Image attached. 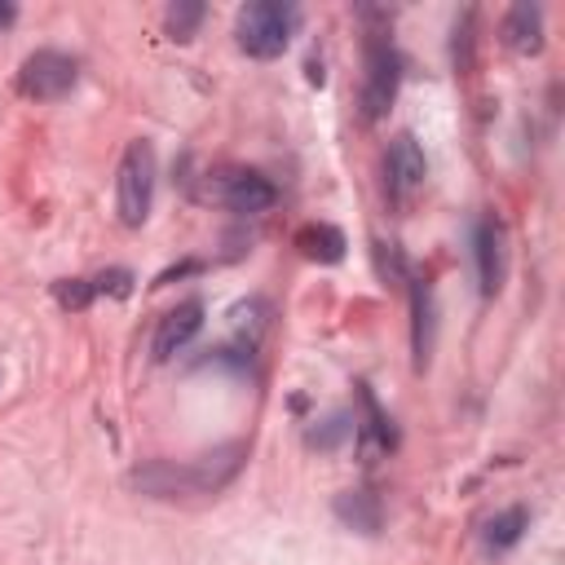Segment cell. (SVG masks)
Instances as JSON below:
<instances>
[{"mask_svg": "<svg viewBox=\"0 0 565 565\" xmlns=\"http://www.w3.org/2000/svg\"><path fill=\"white\" fill-rule=\"evenodd\" d=\"M243 455L247 446L243 441H230V446H216L190 463H172V459H154V463H141L128 472V486L150 494V499H177V494H216L238 468H243Z\"/></svg>", "mask_w": 565, "mask_h": 565, "instance_id": "cell-1", "label": "cell"}, {"mask_svg": "<svg viewBox=\"0 0 565 565\" xmlns=\"http://www.w3.org/2000/svg\"><path fill=\"white\" fill-rule=\"evenodd\" d=\"M300 26V9L287 4V0H256V4H243L238 18H234V40L247 57L256 62H269L278 53H287L291 35Z\"/></svg>", "mask_w": 565, "mask_h": 565, "instance_id": "cell-2", "label": "cell"}, {"mask_svg": "<svg viewBox=\"0 0 565 565\" xmlns=\"http://www.w3.org/2000/svg\"><path fill=\"white\" fill-rule=\"evenodd\" d=\"M150 203H154V146L128 141L115 177V212L128 230H137L150 216Z\"/></svg>", "mask_w": 565, "mask_h": 565, "instance_id": "cell-3", "label": "cell"}, {"mask_svg": "<svg viewBox=\"0 0 565 565\" xmlns=\"http://www.w3.org/2000/svg\"><path fill=\"white\" fill-rule=\"evenodd\" d=\"M75 79H79V62L71 53L35 49L18 71V93L31 102H57L75 88Z\"/></svg>", "mask_w": 565, "mask_h": 565, "instance_id": "cell-4", "label": "cell"}, {"mask_svg": "<svg viewBox=\"0 0 565 565\" xmlns=\"http://www.w3.org/2000/svg\"><path fill=\"white\" fill-rule=\"evenodd\" d=\"M402 84V57L384 35L366 40V75H362V115L366 119H384L393 97Z\"/></svg>", "mask_w": 565, "mask_h": 565, "instance_id": "cell-5", "label": "cell"}, {"mask_svg": "<svg viewBox=\"0 0 565 565\" xmlns=\"http://www.w3.org/2000/svg\"><path fill=\"white\" fill-rule=\"evenodd\" d=\"M207 185H212V199H221L230 212H243V216L265 212L278 199L274 181L265 172H256V168H216Z\"/></svg>", "mask_w": 565, "mask_h": 565, "instance_id": "cell-6", "label": "cell"}, {"mask_svg": "<svg viewBox=\"0 0 565 565\" xmlns=\"http://www.w3.org/2000/svg\"><path fill=\"white\" fill-rule=\"evenodd\" d=\"M508 234L503 221L494 212L477 216L472 225V256H477V278H481V296H494L503 287V269H508Z\"/></svg>", "mask_w": 565, "mask_h": 565, "instance_id": "cell-7", "label": "cell"}, {"mask_svg": "<svg viewBox=\"0 0 565 565\" xmlns=\"http://www.w3.org/2000/svg\"><path fill=\"white\" fill-rule=\"evenodd\" d=\"M384 177H388V194H393L397 203H406V199L424 185V177H428V159H424V150H419V141H415L411 132H397V137L388 141Z\"/></svg>", "mask_w": 565, "mask_h": 565, "instance_id": "cell-8", "label": "cell"}, {"mask_svg": "<svg viewBox=\"0 0 565 565\" xmlns=\"http://www.w3.org/2000/svg\"><path fill=\"white\" fill-rule=\"evenodd\" d=\"M203 300L199 296H190V300H181L177 309H168L163 318H159V327H154V340H150V353H154V362H168V358H177L199 331H203Z\"/></svg>", "mask_w": 565, "mask_h": 565, "instance_id": "cell-9", "label": "cell"}, {"mask_svg": "<svg viewBox=\"0 0 565 565\" xmlns=\"http://www.w3.org/2000/svg\"><path fill=\"white\" fill-rule=\"evenodd\" d=\"M358 411H362V419L353 415V437L362 441V450H366V455H371V450H393L397 433H393L388 415L380 411V402L371 397V388H366V384H358Z\"/></svg>", "mask_w": 565, "mask_h": 565, "instance_id": "cell-10", "label": "cell"}, {"mask_svg": "<svg viewBox=\"0 0 565 565\" xmlns=\"http://www.w3.org/2000/svg\"><path fill=\"white\" fill-rule=\"evenodd\" d=\"M503 40H508V49H516V53H539V49H543V9L530 4V0L512 4L508 18H503Z\"/></svg>", "mask_w": 565, "mask_h": 565, "instance_id": "cell-11", "label": "cell"}, {"mask_svg": "<svg viewBox=\"0 0 565 565\" xmlns=\"http://www.w3.org/2000/svg\"><path fill=\"white\" fill-rule=\"evenodd\" d=\"M296 247H300V256L305 260H318V265H335V260H344V234L335 230V225H327V221H313V225H300L296 230Z\"/></svg>", "mask_w": 565, "mask_h": 565, "instance_id": "cell-12", "label": "cell"}, {"mask_svg": "<svg viewBox=\"0 0 565 565\" xmlns=\"http://www.w3.org/2000/svg\"><path fill=\"white\" fill-rule=\"evenodd\" d=\"M525 530H530V512H525L521 503H516V508H503V512H494V516L486 521V530H481V547H486L490 556H499V552L516 547Z\"/></svg>", "mask_w": 565, "mask_h": 565, "instance_id": "cell-13", "label": "cell"}, {"mask_svg": "<svg viewBox=\"0 0 565 565\" xmlns=\"http://www.w3.org/2000/svg\"><path fill=\"white\" fill-rule=\"evenodd\" d=\"M335 516L344 525L362 530V534H375L380 521H384V508H380V499L371 490H344V494H335Z\"/></svg>", "mask_w": 565, "mask_h": 565, "instance_id": "cell-14", "label": "cell"}, {"mask_svg": "<svg viewBox=\"0 0 565 565\" xmlns=\"http://www.w3.org/2000/svg\"><path fill=\"white\" fill-rule=\"evenodd\" d=\"M411 313H415L411 349H415V366L424 371V366H428V349H433V291H428L419 278L411 282Z\"/></svg>", "mask_w": 565, "mask_h": 565, "instance_id": "cell-15", "label": "cell"}, {"mask_svg": "<svg viewBox=\"0 0 565 565\" xmlns=\"http://www.w3.org/2000/svg\"><path fill=\"white\" fill-rule=\"evenodd\" d=\"M199 22H203V4H194V0H177V4L163 13L168 40H190V35L199 31Z\"/></svg>", "mask_w": 565, "mask_h": 565, "instance_id": "cell-16", "label": "cell"}, {"mask_svg": "<svg viewBox=\"0 0 565 565\" xmlns=\"http://www.w3.org/2000/svg\"><path fill=\"white\" fill-rule=\"evenodd\" d=\"M349 437H353V415H344V411H335L331 419H322L318 428L305 433V441L318 446V450H335V446L349 441Z\"/></svg>", "mask_w": 565, "mask_h": 565, "instance_id": "cell-17", "label": "cell"}, {"mask_svg": "<svg viewBox=\"0 0 565 565\" xmlns=\"http://www.w3.org/2000/svg\"><path fill=\"white\" fill-rule=\"evenodd\" d=\"M450 57H455V71H468L472 66V9H463L455 18V44H450Z\"/></svg>", "mask_w": 565, "mask_h": 565, "instance_id": "cell-18", "label": "cell"}, {"mask_svg": "<svg viewBox=\"0 0 565 565\" xmlns=\"http://www.w3.org/2000/svg\"><path fill=\"white\" fill-rule=\"evenodd\" d=\"M53 296H57V305H62V309H88V305L97 300L88 278H62V282L53 287Z\"/></svg>", "mask_w": 565, "mask_h": 565, "instance_id": "cell-19", "label": "cell"}, {"mask_svg": "<svg viewBox=\"0 0 565 565\" xmlns=\"http://www.w3.org/2000/svg\"><path fill=\"white\" fill-rule=\"evenodd\" d=\"M88 282H93V296H128L132 291V274L128 269H102Z\"/></svg>", "mask_w": 565, "mask_h": 565, "instance_id": "cell-20", "label": "cell"}, {"mask_svg": "<svg viewBox=\"0 0 565 565\" xmlns=\"http://www.w3.org/2000/svg\"><path fill=\"white\" fill-rule=\"evenodd\" d=\"M375 265H380V274H384V278H402V274H406L402 252H397L393 243H375Z\"/></svg>", "mask_w": 565, "mask_h": 565, "instance_id": "cell-21", "label": "cell"}, {"mask_svg": "<svg viewBox=\"0 0 565 565\" xmlns=\"http://www.w3.org/2000/svg\"><path fill=\"white\" fill-rule=\"evenodd\" d=\"M13 18H18V9L13 4H0V26H13Z\"/></svg>", "mask_w": 565, "mask_h": 565, "instance_id": "cell-22", "label": "cell"}]
</instances>
